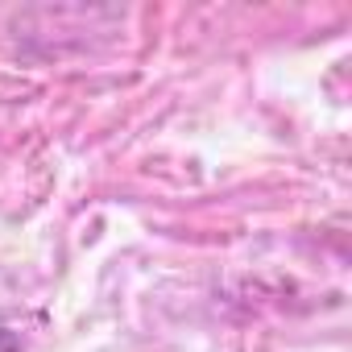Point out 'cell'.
<instances>
[{"label": "cell", "instance_id": "6da1fadb", "mask_svg": "<svg viewBox=\"0 0 352 352\" xmlns=\"http://www.w3.org/2000/svg\"><path fill=\"white\" fill-rule=\"evenodd\" d=\"M0 352H21V336L13 327H0Z\"/></svg>", "mask_w": 352, "mask_h": 352}]
</instances>
